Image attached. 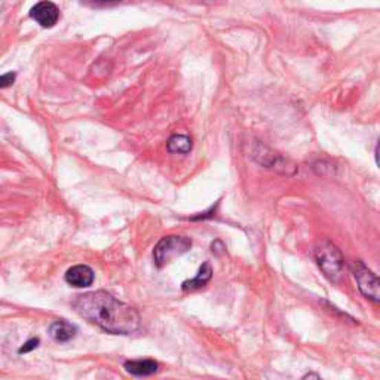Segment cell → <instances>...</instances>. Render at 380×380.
<instances>
[{
	"mask_svg": "<svg viewBox=\"0 0 380 380\" xmlns=\"http://www.w3.org/2000/svg\"><path fill=\"white\" fill-rule=\"evenodd\" d=\"M71 306L82 318L112 335H131L140 328V315L131 306L106 291L79 294Z\"/></svg>",
	"mask_w": 380,
	"mask_h": 380,
	"instance_id": "6da1fadb",
	"label": "cell"
},
{
	"mask_svg": "<svg viewBox=\"0 0 380 380\" xmlns=\"http://www.w3.org/2000/svg\"><path fill=\"white\" fill-rule=\"evenodd\" d=\"M315 258L322 273L326 275L331 282H337L345 269V257H343L340 249L330 243V241H322V243L315 248Z\"/></svg>",
	"mask_w": 380,
	"mask_h": 380,
	"instance_id": "7a4b0ae2",
	"label": "cell"
},
{
	"mask_svg": "<svg viewBox=\"0 0 380 380\" xmlns=\"http://www.w3.org/2000/svg\"><path fill=\"white\" fill-rule=\"evenodd\" d=\"M190 248H192V241L186 236H179V235L164 236L155 247V252H153L155 263L157 267H164L170 262H172L174 258L188 253Z\"/></svg>",
	"mask_w": 380,
	"mask_h": 380,
	"instance_id": "3957f363",
	"label": "cell"
},
{
	"mask_svg": "<svg viewBox=\"0 0 380 380\" xmlns=\"http://www.w3.org/2000/svg\"><path fill=\"white\" fill-rule=\"evenodd\" d=\"M352 272H354L359 291L363 293L367 299L377 303L380 300L379 278L370 271L363 262H354V265H352Z\"/></svg>",
	"mask_w": 380,
	"mask_h": 380,
	"instance_id": "277c9868",
	"label": "cell"
},
{
	"mask_svg": "<svg viewBox=\"0 0 380 380\" xmlns=\"http://www.w3.org/2000/svg\"><path fill=\"white\" fill-rule=\"evenodd\" d=\"M30 16L45 29H51L60 20V9L49 0H42V2L32 8Z\"/></svg>",
	"mask_w": 380,
	"mask_h": 380,
	"instance_id": "5b68a950",
	"label": "cell"
},
{
	"mask_svg": "<svg viewBox=\"0 0 380 380\" xmlns=\"http://www.w3.org/2000/svg\"><path fill=\"white\" fill-rule=\"evenodd\" d=\"M94 271L87 265H78L70 267L66 273L67 284L76 287V289H85L94 282Z\"/></svg>",
	"mask_w": 380,
	"mask_h": 380,
	"instance_id": "8992f818",
	"label": "cell"
},
{
	"mask_svg": "<svg viewBox=\"0 0 380 380\" xmlns=\"http://www.w3.org/2000/svg\"><path fill=\"white\" fill-rule=\"evenodd\" d=\"M49 335L55 342H69L76 336V327L67 321L58 320L51 324Z\"/></svg>",
	"mask_w": 380,
	"mask_h": 380,
	"instance_id": "52a82bcc",
	"label": "cell"
},
{
	"mask_svg": "<svg viewBox=\"0 0 380 380\" xmlns=\"http://www.w3.org/2000/svg\"><path fill=\"white\" fill-rule=\"evenodd\" d=\"M157 363L153 359H138V361H128L125 363V368L128 373L134 376H150L157 372Z\"/></svg>",
	"mask_w": 380,
	"mask_h": 380,
	"instance_id": "ba28073f",
	"label": "cell"
},
{
	"mask_svg": "<svg viewBox=\"0 0 380 380\" xmlns=\"http://www.w3.org/2000/svg\"><path fill=\"white\" fill-rule=\"evenodd\" d=\"M212 276V269H211V265L210 263H203L199 269L198 275L193 278V280H189V281H184L183 282V290L184 291H193V290H198V289H202L203 285H207L211 280Z\"/></svg>",
	"mask_w": 380,
	"mask_h": 380,
	"instance_id": "9c48e42d",
	"label": "cell"
},
{
	"mask_svg": "<svg viewBox=\"0 0 380 380\" xmlns=\"http://www.w3.org/2000/svg\"><path fill=\"white\" fill-rule=\"evenodd\" d=\"M166 147L171 153H189L192 150V140L188 135H172Z\"/></svg>",
	"mask_w": 380,
	"mask_h": 380,
	"instance_id": "30bf717a",
	"label": "cell"
},
{
	"mask_svg": "<svg viewBox=\"0 0 380 380\" xmlns=\"http://www.w3.org/2000/svg\"><path fill=\"white\" fill-rule=\"evenodd\" d=\"M15 80V73H6V75L0 76V88L11 87Z\"/></svg>",
	"mask_w": 380,
	"mask_h": 380,
	"instance_id": "8fae6325",
	"label": "cell"
},
{
	"mask_svg": "<svg viewBox=\"0 0 380 380\" xmlns=\"http://www.w3.org/2000/svg\"><path fill=\"white\" fill-rule=\"evenodd\" d=\"M38 345H39V339H32L20 349V354H27V352H30V350L38 348Z\"/></svg>",
	"mask_w": 380,
	"mask_h": 380,
	"instance_id": "7c38bea8",
	"label": "cell"
},
{
	"mask_svg": "<svg viewBox=\"0 0 380 380\" xmlns=\"http://www.w3.org/2000/svg\"><path fill=\"white\" fill-rule=\"evenodd\" d=\"M87 2H92V3H103V5H107V3H116V2H120V0H87Z\"/></svg>",
	"mask_w": 380,
	"mask_h": 380,
	"instance_id": "4fadbf2b",
	"label": "cell"
}]
</instances>
